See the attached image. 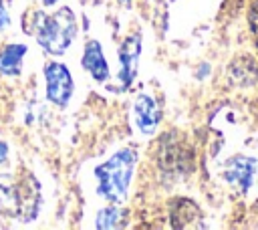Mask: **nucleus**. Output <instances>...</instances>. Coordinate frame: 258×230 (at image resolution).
<instances>
[{"label":"nucleus","instance_id":"nucleus-2","mask_svg":"<svg viewBox=\"0 0 258 230\" xmlns=\"http://www.w3.org/2000/svg\"><path fill=\"white\" fill-rule=\"evenodd\" d=\"M30 32H34L36 42L48 54H56V56L64 54L77 36L75 12L69 6H62L50 14L38 10L34 14V22L30 26Z\"/></svg>","mask_w":258,"mask_h":230},{"label":"nucleus","instance_id":"nucleus-8","mask_svg":"<svg viewBox=\"0 0 258 230\" xmlns=\"http://www.w3.org/2000/svg\"><path fill=\"white\" fill-rule=\"evenodd\" d=\"M169 220L177 230L183 228H204V214L200 206L189 198H173L169 204Z\"/></svg>","mask_w":258,"mask_h":230},{"label":"nucleus","instance_id":"nucleus-4","mask_svg":"<svg viewBox=\"0 0 258 230\" xmlns=\"http://www.w3.org/2000/svg\"><path fill=\"white\" fill-rule=\"evenodd\" d=\"M44 81H46V99L56 107H67L75 91V83H73V75L69 67L58 61L46 63Z\"/></svg>","mask_w":258,"mask_h":230},{"label":"nucleus","instance_id":"nucleus-7","mask_svg":"<svg viewBox=\"0 0 258 230\" xmlns=\"http://www.w3.org/2000/svg\"><path fill=\"white\" fill-rule=\"evenodd\" d=\"M254 174H256V159L254 157H248V155H234L226 161L224 165V180L240 190L242 194H246L250 188H252V182H254Z\"/></svg>","mask_w":258,"mask_h":230},{"label":"nucleus","instance_id":"nucleus-16","mask_svg":"<svg viewBox=\"0 0 258 230\" xmlns=\"http://www.w3.org/2000/svg\"><path fill=\"white\" fill-rule=\"evenodd\" d=\"M8 159V143L0 141V163H4Z\"/></svg>","mask_w":258,"mask_h":230},{"label":"nucleus","instance_id":"nucleus-14","mask_svg":"<svg viewBox=\"0 0 258 230\" xmlns=\"http://www.w3.org/2000/svg\"><path fill=\"white\" fill-rule=\"evenodd\" d=\"M248 26H250V32L254 36V42L258 46V0H254L250 4V10H248Z\"/></svg>","mask_w":258,"mask_h":230},{"label":"nucleus","instance_id":"nucleus-9","mask_svg":"<svg viewBox=\"0 0 258 230\" xmlns=\"http://www.w3.org/2000/svg\"><path fill=\"white\" fill-rule=\"evenodd\" d=\"M133 115H135V125L139 127L141 133L151 135L159 127L161 121V109L157 107V101L145 93L137 95L133 103Z\"/></svg>","mask_w":258,"mask_h":230},{"label":"nucleus","instance_id":"nucleus-18","mask_svg":"<svg viewBox=\"0 0 258 230\" xmlns=\"http://www.w3.org/2000/svg\"><path fill=\"white\" fill-rule=\"evenodd\" d=\"M117 2H119L121 6H125V8H129V6H131V0H117Z\"/></svg>","mask_w":258,"mask_h":230},{"label":"nucleus","instance_id":"nucleus-11","mask_svg":"<svg viewBox=\"0 0 258 230\" xmlns=\"http://www.w3.org/2000/svg\"><path fill=\"white\" fill-rule=\"evenodd\" d=\"M228 79L234 87H252L258 81V65L250 56H238L228 65Z\"/></svg>","mask_w":258,"mask_h":230},{"label":"nucleus","instance_id":"nucleus-6","mask_svg":"<svg viewBox=\"0 0 258 230\" xmlns=\"http://www.w3.org/2000/svg\"><path fill=\"white\" fill-rule=\"evenodd\" d=\"M139 56H141V32H133L125 36L119 46V81L123 89H127L135 81L139 69Z\"/></svg>","mask_w":258,"mask_h":230},{"label":"nucleus","instance_id":"nucleus-1","mask_svg":"<svg viewBox=\"0 0 258 230\" xmlns=\"http://www.w3.org/2000/svg\"><path fill=\"white\" fill-rule=\"evenodd\" d=\"M135 165H137V151L133 147H123L115 151L105 163H101L95 169L99 196L111 204H123L129 184L133 180Z\"/></svg>","mask_w":258,"mask_h":230},{"label":"nucleus","instance_id":"nucleus-17","mask_svg":"<svg viewBox=\"0 0 258 230\" xmlns=\"http://www.w3.org/2000/svg\"><path fill=\"white\" fill-rule=\"evenodd\" d=\"M42 2V6H52V4H56V0H40Z\"/></svg>","mask_w":258,"mask_h":230},{"label":"nucleus","instance_id":"nucleus-15","mask_svg":"<svg viewBox=\"0 0 258 230\" xmlns=\"http://www.w3.org/2000/svg\"><path fill=\"white\" fill-rule=\"evenodd\" d=\"M10 26V0H0V30Z\"/></svg>","mask_w":258,"mask_h":230},{"label":"nucleus","instance_id":"nucleus-3","mask_svg":"<svg viewBox=\"0 0 258 230\" xmlns=\"http://www.w3.org/2000/svg\"><path fill=\"white\" fill-rule=\"evenodd\" d=\"M155 161L165 182L185 180L194 171V149L187 137L177 129L165 131L157 141Z\"/></svg>","mask_w":258,"mask_h":230},{"label":"nucleus","instance_id":"nucleus-5","mask_svg":"<svg viewBox=\"0 0 258 230\" xmlns=\"http://www.w3.org/2000/svg\"><path fill=\"white\" fill-rule=\"evenodd\" d=\"M40 184L32 174H24L16 184V218L20 222H32L40 210Z\"/></svg>","mask_w":258,"mask_h":230},{"label":"nucleus","instance_id":"nucleus-10","mask_svg":"<svg viewBox=\"0 0 258 230\" xmlns=\"http://www.w3.org/2000/svg\"><path fill=\"white\" fill-rule=\"evenodd\" d=\"M83 69L99 83H105L109 79V65H107V59L103 54V48H101V42L91 38L85 42V48H83Z\"/></svg>","mask_w":258,"mask_h":230},{"label":"nucleus","instance_id":"nucleus-13","mask_svg":"<svg viewBox=\"0 0 258 230\" xmlns=\"http://www.w3.org/2000/svg\"><path fill=\"white\" fill-rule=\"evenodd\" d=\"M97 228H121L127 224V210L121 204H109L97 214Z\"/></svg>","mask_w":258,"mask_h":230},{"label":"nucleus","instance_id":"nucleus-12","mask_svg":"<svg viewBox=\"0 0 258 230\" xmlns=\"http://www.w3.org/2000/svg\"><path fill=\"white\" fill-rule=\"evenodd\" d=\"M26 54V44L10 42L0 50V75L18 77L22 73V59Z\"/></svg>","mask_w":258,"mask_h":230}]
</instances>
